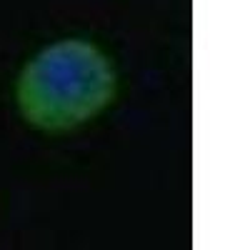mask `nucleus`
<instances>
[{
    "label": "nucleus",
    "mask_w": 250,
    "mask_h": 250,
    "mask_svg": "<svg viewBox=\"0 0 250 250\" xmlns=\"http://www.w3.org/2000/svg\"><path fill=\"white\" fill-rule=\"evenodd\" d=\"M108 60L83 40L40 53L20 78L18 100L25 118L43 128H70L95 115L113 95Z\"/></svg>",
    "instance_id": "nucleus-1"
}]
</instances>
